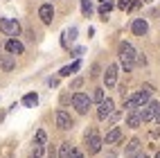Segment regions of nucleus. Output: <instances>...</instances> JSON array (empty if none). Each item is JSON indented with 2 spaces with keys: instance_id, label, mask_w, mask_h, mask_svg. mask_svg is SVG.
<instances>
[{
  "instance_id": "1",
  "label": "nucleus",
  "mask_w": 160,
  "mask_h": 158,
  "mask_svg": "<svg viewBox=\"0 0 160 158\" xmlns=\"http://www.w3.org/2000/svg\"><path fill=\"white\" fill-rule=\"evenodd\" d=\"M120 61H122L124 70H133V66L138 63V52L133 50L131 43H126V41L120 43Z\"/></svg>"
},
{
  "instance_id": "2",
  "label": "nucleus",
  "mask_w": 160,
  "mask_h": 158,
  "mask_svg": "<svg viewBox=\"0 0 160 158\" xmlns=\"http://www.w3.org/2000/svg\"><path fill=\"white\" fill-rule=\"evenodd\" d=\"M72 106L77 109L79 113H88V109H90V97L86 93H74L72 95Z\"/></svg>"
},
{
  "instance_id": "3",
  "label": "nucleus",
  "mask_w": 160,
  "mask_h": 158,
  "mask_svg": "<svg viewBox=\"0 0 160 158\" xmlns=\"http://www.w3.org/2000/svg\"><path fill=\"white\" fill-rule=\"evenodd\" d=\"M160 111V104L158 102H147L144 106H140V115H142V122H151Z\"/></svg>"
},
{
  "instance_id": "4",
  "label": "nucleus",
  "mask_w": 160,
  "mask_h": 158,
  "mask_svg": "<svg viewBox=\"0 0 160 158\" xmlns=\"http://www.w3.org/2000/svg\"><path fill=\"white\" fill-rule=\"evenodd\" d=\"M0 29H2L7 36H18L20 34V25L14 18H0Z\"/></svg>"
},
{
  "instance_id": "5",
  "label": "nucleus",
  "mask_w": 160,
  "mask_h": 158,
  "mask_svg": "<svg viewBox=\"0 0 160 158\" xmlns=\"http://www.w3.org/2000/svg\"><path fill=\"white\" fill-rule=\"evenodd\" d=\"M86 145H88V151L90 154H97L99 149H102V138H99V135H97V131H95V129H90L88 133H86Z\"/></svg>"
},
{
  "instance_id": "6",
  "label": "nucleus",
  "mask_w": 160,
  "mask_h": 158,
  "mask_svg": "<svg viewBox=\"0 0 160 158\" xmlns=\"http://www.w3.org/2000/svg\"><path fill=\"white\" fill-rule=\"evenodd\" d=\"M111 113H113V99H108V97H106V99H102V102H99L97 118H99V120H106Z\"/></svg>"
},
{
  "instance_id": "7",
  "label": "nucleus",
  "mask_w": 160,
  "mask_h": 158,
  "mask_svg": "<svg viewBox=\"0 0 160 158\" xmlns=\"http://www.w3.org/2000/svg\"><path fill=\"white\" fill-rule=\"evenodd\" d=\"M131 32H133L135 36H144L147 32H149L147 20H144V18H135V20H133V25H131Z\"/></svg>"
},
{
  "instance_id": "8",
  "label": "nucleus",
  "mask_w": 160,
  "mask_h": 158,
  "mask_svg": "<svg viewBox=\"0 0 160 158\" xmlns=\"http://www.w3.org/2000/svg\"><path fill=\"white\" fill-rule=\"evenodd\" d=\"M104 81H106V88H113L115 81H117V66L113 63V66L106 68V75H104Z\"/></svg>"
},
{
  "instance_id": "9",
  "label": "nucleus",
  "mask_w": 160,
  "mask_h": 158,
  "mask_svg": "<svg viewBox=\"0 0 160 158\" xmlns=\"http://www.w3.org/2000/svg\"><path fill=\"white\" fill-rule=\"evenodd\" d=\"M38 16H41V20H43L45 25H50V23H52V18H54V9H52V5H41Z\"/></svg>"
},
{
  "instance_id": "10",
  "label": "nucleus",
  "mask_w": 160,
  "mask_h": 158,
  "mask_svg": "<svg viewBox=\"0 0 160 158\" xmlns=\"http://www.w3.org/2000/svg\"><path fill=\"white\" fill-rule=\"evenodd\" d=\"M57 126L59 129H70L72 126V118L66 111H57Z\"/></svg>"
},
{
  "instance_id": "11",
  "label": "nucleus",
  "mask_w": 160,
  "mask_h": 158,
  "mask_svg": "<svg viewBox=\"0 0 160 158\" xmlns=\"http://www.w3.org/2000/svg\"><path fill=\"white\" fill-rule=\"evenodd\" d=\"M5 48H7V52H9V54H23V43H18V41L16 38H9L7 41V43H5Z\"/></svg>"
},
{
  "instance_id": "12",
  "label": "nucleus",
  "mask_w": 160,
  "mask_h": 158,
  "mask_svg": "<svg viewBox=\"0 0 160 158\" xmlns=\"http://www.w3.org/2000/svg\"><path fill=\"white\" fill-rule=\"evenodd\" d=\"M140 122H142L140 109H138V111H129V118H126V124H129V126H140Z\"/></svg>"
},
{
  "instance_id": "13",
  "label": "nucleus",
  "mask_w": 160,
  "mask_h": 158,
  "mask_svg": "<svg viewBox=\"0 0 160 158\" xmlns=\"http://www.w3.org/2000/svg\"><path fill=\"white\" fill-rule=\"evenodd\" d=\"M120 138H122V129H120V126H113V129H111L108 133H106V145H111V142H117Z\"/></svg>"
},
{
  "instance_id": "14",
  "label": "nucleus",
  "mask_w": 160,
  "mask_h": 158,
  "mask_svg": "<svg viewBox=\"0 0 160 158\" xmlns=\"http://www.w3.org/2000/svg\"><path fill=\"white\" fill-rule=\"evenodd\" d=\"M79 68H81V63H79V61H74L72 66H66V68H61V72H59V75H61V77H70L72 72H77Z\"/></svg>"
},
{
  "instance_id": "15",
  "label": "nucleus",
  "mask_w": 160,
  "mask_h": 158,
  "mask_svg": "<svg viewBox=\"0 0 160 158\" xmlns=\"http://www.w3.org/2000/svg\"><path fill=\"white\" fill-rule=\"evenodd\" d=\"M23 104H25V106H36V104H38V95H36V93L25 95V97H23Z\"/></svg>"
},
{
  "instance_id": "16",
  "label": "nucleus",
  "mask_w": 160,
  "mask_h": 158,
  "mask_svg": "<svg viewBox=\"0 0 160 158\" xmlns=\"http://www.w3.org/2000/svg\"><path fill=\"white\" fill-rule=\"evenodd\" d=\"M14 54H9V57H0V66H2L5 70H12L14 68V59H12Z\"/></svg>"
},
{
  "instance_id": "17",
  "label": "nucleus",
  "mask_w": 160,
  "mask_h": 158,
  "mask_svg": "<svg viewBox=\"0 0 160 158\" xmlns=\"http://www.w3.org/2000/svg\"><path fill=\"white\" fill-rule=\"evenodd\" d=\"M138 147H140V140H135V138H133V140H131L129 145H126V149H124V154H126V156H131V154H135V149H138Z\"/></svg>"
},
{
  "instance_id": "18",
  "label": "nucleus",
  "mask_w": 160,
  "mask_h": 158,
  "mask_svg": "<svg viewBox=\"0 0 160 158\" xmlns=\"http://www.w3.org/2000/svg\"><path fill=\"white\" fill-rule=\"evenodd\" d=\"M29 158H43V145H34V149H32Z\"/></svg>"
},
{
  "instance_id": "19",
  "label": "nucleus",
  "mask_w": 160,
  "mask_h": 158,
  "mask_svg": "<svg viewBox=\"0 0 160 158\" xmlns=\"http://www.w3.org/2000/svg\"><path fill=\"white\" fill-rule=\"evenodd\" d=\"M111 9H113V3H108V0H106V3L99 5V14H102V16H108Z\"/></svg>"
},
{
  "instance_id": "20",
  "label": "nucleus",
  "mask_w": 160,
  "mask_h": 158,
  "mask_svg": "<svg viewBox=\"0 0 160 158\" xmlns=\"http://www.w3.org/2000/svg\"><path fill=\"white\" fill-rule=\"evenodd\" d=\"M81 12L86 16H90V12H92V3L90 0H81Z\"/></svg>"
},
{
  "instance_id": "21",
  "label": "nucleus",
  "mask_w": 160,
  "mask_h": 158,
  "mask_svg": "<svg viewBox=\"0 0 160 158\" xmlns=\"http://www.w3.org/2000/svg\"><path fill=\"white\" fill-rule=\"evenodd\" d=\"M124 109H126V111H138L140 106H138V104H135V99H133V97H129V99L124 102Z\"/></svg>"
},
{
  "instance_id": "22",
  "label": "nucleus",
  "mask_w": 160,
  "mask_h": 158,
  "mask_svg": "<svg viewBox=\"0 0 160 158\" xmlns=\"http://www.w3.org/2000/svg\"><path fill=\"white\" fill-rule=\"evenodd\" d=\"M70 151H72V149H70V145H68V142H63V145H61V158H70Z\"/></svg>"
},
{
  "instance_id": "23",
  "label": "nucleus",
  "mask_w": 160,
  "mask_h": 158,
  "mask_svg": "<svg viewBox=\"0 0 160 158\" xmlns=\"http://www.w3.org/2000/svg\"><path fill=\"white\" fill-rule=\"evenodd\" d=\"M45 140H48L45 131H36V145H45Z\"/></svg>"
},
{
  "instance_id": "24",
  "label": "nucleus",
  "mask_w": 160,
  "mask_h": 158,
  "mask_svg": "<svg viewBox=\"0 0 160 158\" xmlns=\"http://www.w3.org/2000/svg\"><path fill=\"white\" fill-rule=\"evenodd\" d=\"M92 99H95V102H102V99H104V90H102V88H95Z\"/></svg>"
},
{
  "instance_id": "25",
  "label": "nucleus",
  "mask_w": 160,
  "mask_h": 158,
  "mask_svg": "<svg viewBox=\"0 0 160 158\" xmlns=\"http://www.w3.org/2000/svg\"><path fill=\"white\" fill-rule=\"evenodd\" d=\"M117 7H120V9H129L131 7V0H117Z\"/></svg>"
},
{
  "instance_id": "26",
  "label": "nucleus",
  "mask_w": 160,
  "mask_h": 158,
  "mask_svg": "<svg viewBox=\"0 0 160 158\" xmlns=\"http://www.w3.org/2000/svg\"><path fill=\"white\" fill-rule=\"evenodd\" d=\"M70 158H83V154H81L79 149H72V151H70Z\"/></svg>"
},
{
  "instance_id": "27",
  "label": "nucleus",
  "mask_w": 160,
  "mask_h": 158,
  "mask_svg": "<svg viewBox=\"0 0 160 158\" xmlns=\"http://www.w3.org/2000/svg\"><path fill=\"white\" fill-rule=\"evenodd\" d=\"M68 36H70V41H74V38H77V27H72V29L68 32Z\"/></svg>"
},
{
  "instance_id": "28",
  "label": "nucleus",
  "mask_w": 160,
  "mask_h": 158,
  "mask_svg": "<svg viewBox=\"0 0 160 158\" xmlns=\"http://www.w3.org/2000/svg\"><path fill=\"white\" fill-rule=\"evenodd\" d=\"M99 75V68L97 66H92V72H90V77H97Z\"/></svg>"
},
{
  "instance_id": "29",
  "label": "nucleus",
  "mask_w": 160,
  "mask_h": 158,
  "mask_svg": "<svg viewBox=\"0 0 160 158\" xmlns=\"http://www.w3.org/2000/svg\"><path fill=\"white\" fill-rule=\"evenodd\" d=\"M156 122H158V124H160V111H158V115H156Z\"/></svg>"
},
{
  "instance_id": "30",
  "label": "nucleus",
  "mask_w": 160,
  "mask_h": 158,
  "mask_svg": "<svg viewBox=\"0 0 160 158\" xmlns=\"http://www.w3.org/2000/svg\"><path fill=\"white\" fill-rule=\"evenodd\" d=\"M135 158H149V156L147 154H140V156H135Z\"/></svg>"
},
{
  "instance_id": "31",
  "label": "nucleus",
  "mask_w": 160,
  "mask_h": 158,
  "mask_svg": "<svg viewBox=\"0 0 160 158\" xmlns=\"http://www.w3.org/2000/svg\"><path fill=\"white\" fill-rule=\"evenodd\" d=\"M142 3H151V0H142Z\"/></svg>"
},
{
  "instance_id": "32",
  "label": "nucleus",
  "mask_w": 160,
  "mask_h": 158,
  "mask_svg": "<svg viewBox=\"0 0 160 158\" xmlns=\"http://www.w3.org/2000/svg\"><path fill=\"white\" fill-rule=\"evenodd\" d=\"M156 158H160V154H156Z\"/></svg>"
},
{
  "instance_id": "33",
  "label": "nucleus",
  "mask_w": 160,
  "mask_h": 158,
  "mask_svg": "<svg viewBox=\"0 0 160 158\" xmlns=\"http://www.w3.org/2000/svg\"><path fill=\"white\" fill-rule=\"evenodd\" d=\"M102 3H106V0H102Z\"/></svg>"
}]
</instances>
